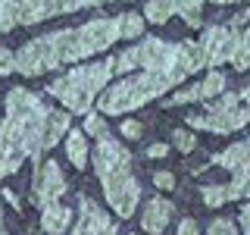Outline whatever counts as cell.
Returning <instances> with one entry per match:
<instances>
[{"instance_id":"obj_24","label":"cell","mask_w":250,"mask_h":235,"mask_svg":"<svg viewBox=\"0 0 250 235\" xmlns=\"http://www.w3.org/2000/svg\"><path fill=\"white\" fill-rule=\"evenodd\" d=\"M100 132H106V122L100 119V113H88V116H84V135L97 138Z\"/></svg>"},{"instance_id":"obj_31","label":"cell","mask_w":250,"mask_h":235,"mask_svg":"<svg viewBox=\"0 0 250 235\" xmlns=\"http://www.w3.org/2000/svg\"><path fill=\"white\" fill-rule=\"evenodd\" d=\"M241 229H244V235H250V204H244V207H241Z\"/></svg>"},{"instance_id":"obj_20","label":"cell","mask_w":250,"mask_h":235,"mask_svg":"<svg viewBox=\"0 0 250 235\" xmlns=\"http://www.w3.org/2000/svg\"><path fill=\"white\" fill-rule=\"evenodd\" d=\"M231 66L234 69H250V28L241 31L238 47H234V57H231Z\"/></svg>"},{"instance_id":"obj_8","label":"cell","mask_w":250,"mask_h":235,"mask_svg":"<svg viewBox=\"0 0 250 235\" xmlns=\"http://www.w3.org/2000/svg\"><path fill=\"white\" fill-rule=\"evenodd\" d=\"M241 31L234 25H209L200 35V47L207 53V69H216L222 63H231L234 57V47H238Z\"/></svg>"},{"instance_id":"obj_21","label":"cell","mask_w":250,"mask_h":235,"mask_svg":"<svg viewBox=\"0 0 250 235\" xmlns=\"http://www.w3.org/2000/svg\"><path fill=\"white\" fill-rule=\"evenodd\" d=\"M172 144H175V151H182V154H191L194 147H197V138H194L188 129H175V132H172Z\"/></svg>"},{"instance_id":"obj_5","label":"cell","mask_w":250,"mask_h":235,"mask_svg":"<svg viewBox=\"0 0 250 235\" xmlns=\"http://www.w3.org/2000/svg\"><path fill=\"white\" fill-rule=\"evenodd\" d=\"M113 78V69H109V60L104 63H88V66H75L69 69L66 75L53 78L47 94L57 97L66 113H91V107L97 104V97L106 91V82Z\"/></svg>"},{"instance_id":"obj_17","label":"cell","mask_w":250,"mask_h":235,"mask_svg":"<svg viewBox=\"0 0 250 235\" xmlns=\"http://www.w3.org/2000/svg\"><path fill=\"white\" fill-rule=\"evenodd\" d=\"M116 22H119V41H131V38H141V31H144V16L141 13H125V16H116Z\"/></svg>"},{"instance_id":"obj_29","label":"cell","mask_w":250,"mask_h":235,"mask_svg":"<svg viewBox=\"0 0 250 235\" xmlns=\"http://www.w3.org/2000/svg\"><path fill=\"white\" fill-rule=\"evenodd\" d=\"M178 235H200V226L194 219H182L178 223Z\"/></svg>"},{"instance_id":"obj_6","label":"cell","mask_w":250,"mask_h":235,"mask_svg":"<svg viewBox=\"0 0 250 235\" xmlns=\"http://www.w3.org/2000/svg\"><path fill=\"white\" fill-rule=\"evenodd\" d=\"M250 122V85H244L234 94H222L219 100L207 107V113H194L188 116L191 129H203V132H216V135H229L238 132Z\"/></svg>"},{"instance_id":"obj_25","label":"cell","mask_w":250,"mask_h":235,"mask_svg":"<svg viewBox=\"0 0 250 235\" xmlns=\"http://www.w3.org/2000/svg\"><path fill=\"white\" fill-rule=\"evenodd\" d=\"M153 185L163 188V191H172V188H175V176H172L169 169H156L153 172Z\"/></svg>"},{"instance_id":"obj_2","label":"cell","mask_w":250,"mask_h":235,"mask_svg":"<svg viewBox=\"0 0 250 235\" xmlns=\"http://www.w3.org/2000/svg\"><path fill=\"white\" fill-rule=\"evenodd\" d=\"M69 132V113L50 110L38 94L13 88L6 94V116L0 119V151L31 157L41 163V154L60 144Z\"/></svg>"},{"instance_id":"obj_28","label":"cell","mask_w":250,"mask_h":235,"mask_svg":"<svg viewBox=\"0 0 250 235\" xmlns=\"http://www.w3.org/2000/svg\"><path fill=\"white\" fill-rule=\"evenodd\" d=\"M141 132H144V129H141V122H138V119H122V135L128 138V141H138V138H141Z\"/></svg>"},{"instance_id":"obj_30","label":"cell","mask_w":250,"mask_h":235,"mask_svg":"<svg viewBox=\"0 0 250 235\" xmlns=\"http://www.w3.org/2000/svg\"><path fill=\"white\" fill-rule=\"evenodd\" d=\"M166 154H169V144H160V141L147 147V157H156V160H160V157H166Z\"/></svg>"},{"instance_id":"obj_14","label":"cell","mask_w":250,"mask_h":235,"mask_svg":"<svg viewBox=\"0 0 250 235\" xmlns=\"http://www.w3.org/2000/svg\"><path fill=\"white\" fill-rule=\"evenodd\" d=\"M213 163L231 169V176H234V172H250V138L238 141V144H231V147H225L222 154L213 157Z\"/></svg>"},{"instance_id":"obj_13","label":"cell","mask_w":250,"mask_h":235,"mask_svg":"<svg viewBox=\"0 0 250 235\" xmlns=\"http://www.w3.org/2000/svg\"><path fill=\"white\" fill-rule=\"evenodd\" d=\"M172 213H175L172 201H166V198H150V204H147V207H144V213H141V226H144V232L160 235V232L169 226Z\"/></svg>"},{"instance_id":"obj_16","label":"cell","mask_w":250,"mask_h":235,"mask_svg":"<svg viewBox=\"0 0 250 235\" xmlns=\"http://www.w3.org/2000/svg\"><path fill=\"white\" fill-rule=\"evenodd\" d=\"M66 157L75 169H84L88 166V141H84V132L82 129H69L66 132Z\"/></svg>"},{"instance_id":"obj_9","label":"cell","mask_w":250,"mask_h":235,"mask_svg":"<svg viewBox=\"0 0 250 235\" xmlns=\"http://www.w3.org/2000/svg\"><path fill=\"white\" fill-rule=\"evenodd\" d=\"M72 235H116V219L100 210V204L82 194L78 198V219H75V229Z\"/></svg>"},{"instance_id":"obj_18","label":"cell","mask_w":250,"mask_h":235,"mask_svg":"<svg viewBox=\"0 0 250 235\" xmlns=\"http://www.w3.org/2000/svg\"><path fill=\"white\" fill-rule=\"evenodd\" d=\"M172 13H175V3H169V0H156V3H147L144 6V22L163 25V22H169Z\"/></svg>"},{"instance_id":"obj_19","label":"cell","mask_w":250,"mask_h":235,"mask_svg":"<svg viewBox=\"0 0 250 235\" xmlns=\"http://www.w3.org/2000/svg\"><path fill=\"white\" fill-rule=\"evenodd\" d=\"M175 13L178 16H185V22L191 28H200L203 25V3H194V0H182V3H175Z\"/></svg>"},{"instance_id":"obj_4","label":"cell","mask_w":250,"mask_h":235,"mask_svg":"<svg viewBox=\"0 0 250 235\" xmlns=\"http://www.w3.org/2000/svg\"><path fill=\"white\" fill-rule=\"evenodd\" d=\"M182 78H188L182 69H144V72H131V75L119 78L116 85H109L97 97V113L125 116V113H131V110L156 100L160 94L172 91Z\"/></svg>"},{"instance_id":"obj_32","label":"cell","mask_w":250,"mask_h":235,"mask_svg":"<svg viewBox=\"0 0 250 235\" xmlns=\"http://www.w3.org/2000/svg\"><path fill=\"white\" fill-rule=\"evenodd\" d=\"M3 198L13 204V207H19V198H16V191H3Z\"/></svg>"},{"instance_id":"obj_1","label":"cell","mask_w":250,"mask_h":235,"mask_svg":"<svg viewBox=\"0 0 250 235\" xmlns=\"http://www.w3.org/2000/svg\"><path fill=\"white\" fill-rule=\"evenodd\" d=\"M119 41V22L116 16H104V19H91L78 28H60L50 35H41L35 41L22 44L16 50V72L35 78L47 72V69H60L69 63L88 60L100 50H109Z\"/></svg>"},{"instance_id":"obj_3","label":"cell","mask_w":250,"mask_h":235,"mask_svg":"<svg viewBox=\"0 0 250 235\" xmlns=\"http://www.w3.org/2000/svg\"><path fill=\"white\" fill-rule=\"evenodd\" d=\"M94 169L100 176V185H104L106 204L113 207V213L128 219L138 210V201H141V185H138L135 172H131L128 147L119 144L109 132H100L97 144H94Z\"/></svg>"},{"instance_id":"obj_33","label":"cell","mask_w":250,"mask_h":235,"mask_svg":"<svg viewBox=\"0 0 250 235\" xmlns=\"http://www.w3.org/2000/svg\"><path fill=\"white\" fill-rule=\"evenodd\" d=\"M0 235H6V229H3V207H0Z\"/></svg>"},{"instance_id":"obj_27","label":"cell","mask_w":250,"mask_h":235,"mask_svg":"<svg viewBox=\"0 0 250 235\" xmlns=\"http://www.w3.org/2000/svg\"><path fill=\"white\" fill-rule=\"evenodd\" d=\"M10 72H16V53L0 47V75H10Z\"/></svg>"},{"instance_id":"obj_7","label":"cell","mask_w":250,"mask_h":235,"mask_svg":"<svg viewBox=\"0 0 250 235\" xmlns=\"http://www.w3.org/2000/svg\"><path fill=\"white\" fill-rule=\"evenodd\" d=\"M60 194H66V176L57 166V160H41L31 179V204L35 207H50L60 204Z\"/></svg>"},{"instance_id":"obj_23","label":"cell","mask_w":250,"mask_h":235,"mask_svg":"<svg viewBox=\"0 0 250 235\" xmlns=\"http://www.w3.org/2000/svg\"><path fill=\"white\" fill-rule=\"evenodd\" d=\"M22 160L25 157H19V154H6V151H0V179L3 176H10V172H16L22 166Z\"/></svg>"},{"instance_id":"obj_15","label":"cell","mask_w":250,"mask_h":235,"mask_svg":"<svg viewBox=\"0 0 250 235\" xmlns=\"http://www.w3.org/2000/svg\"><path fill=\"white\" fill-rule=\"evenodd\" d=\"M72 223V210L62 207V204H50V207L41 210V229L50 235H62Z\"/></svg>"},{"instance_id":"obj_11","label":"cell","mask_w":250,"mask_h":235,"mask_svg":"<svg viewBox=\"0 0 250 235\" xmlns=\"http://www.w3.org/2000/svg\"><path fill=\"white\" fill-rule=\"evenodd\" d=\"M200 198L207 207H222L229 201L238 198H250V172H234L229 185H207L200 188Z\"/></svg>"},{"instance_id":"obj_22","label":"cell","mask_w":250,"mask_h":235,"mask_svg":"<svg viewBox=\"0 0 250 235\" xmlns=\"http://www.w3.org/2000/svg\"><path fill=\"white\" fill-rule=\"evenodd\" d=\"M10 28H16V3H0V35H6Z\"/></svg>"},{"instance_id":"obj_10","label":"cell","mask_w":250,"mask_h":235,"mask_svg":"<svg viewBox=\"0 0 250 235\" xmlns=\"http://www.w3.org/2000/svg\"><path fill=\"white\" fill-rule=\"evenodd\" d=\"M94 3H44V0H28V3H16V25H38V22L50 19L60 13H78L88 10Z\"/></svg>"},{"instance_id":"obj_26","label":"cell","mask_w":250,"mask_h":235,"mask_svg":"<svg viewBox=\"0 0 250 235\" xmlns=\"http://www.w3.org/2000/svg\"><path fill=\"white\" fill-rule=\"evenodd\" d=\"M209 235H238V229H234L231 219H213L209 223Z\"/></svg>"},{"instance_id":"obj_12","label":"cell","mask_w":250,"mask_h":235,"mask_svg":"<svg viewBox=\"0 0 250 235\" xmlns=\"http://www.w3.org/2000/svg\"><path fill=\"white\" fill-rule=\"evenodd\" d=\"M222 91H225V75L219 72V69H209L203 82L191 85V88H185V91H175L172 97H166V100H163V104H166V107L194 104V100H209L213 94H222Z\"/></svg>"}]
</instances>
